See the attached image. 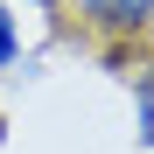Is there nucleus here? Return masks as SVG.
<instances>
[{
  "mask_svg": "<svg viewBox=\"0 0 154 154\" xmlns=\"http://www.w3.org/2000/svg\"><path fill=\"white\" fill-rule=\"evenodd\" d=\"M84 14L98 21V28H147V21H154V0H84Z\"/></svg>",
  "mask_w": 154,
  "mask_h": 154,
  "instance_id": "1",
  "label": "nucleus"
},
{
  "mask_svg": "<svg viewBox=\"0 0 154 154\" xmlns=\"http://www.w3.org/2000/svg\"><path fill=\"white\" fill-rule=\"evenodd\" d=\"M140 140L154 147V70L140 77Z\"/></svg>",
  "mask_w": 154,
  "mask_h": 154,
  "instance_id": "2",
  "label": "nucleus"
},
{
  "mask_svg": "<svg viewBox=\"0 0 154 154\" xmlns=\"http://www.w3.org/2000/svg\"><path fill=\"white\" fill-rule=\"evenodd\" d=\"M14 56H21V35H14V14H7V7H0V70H7Z\"/></svg>",
  "mask_w": 154,
  "mask_h": 154,
  "instance_id": "3",
  "label": "nucleus"
},
{
  "mask_svg": "<svg viewBox=\"0 0 154 154\" xmlns=\"http://www.w3.org/2000/svg\"><path fill=\"white\" fill-rule=\"evenodd\" d=\"M28 7H56V0H28Z\"/></svg>",
  "mask_w": 154,
  "mask_h": 154,
  "instance_id": "4",
  "label": "nucleus"
}]
</instances>
